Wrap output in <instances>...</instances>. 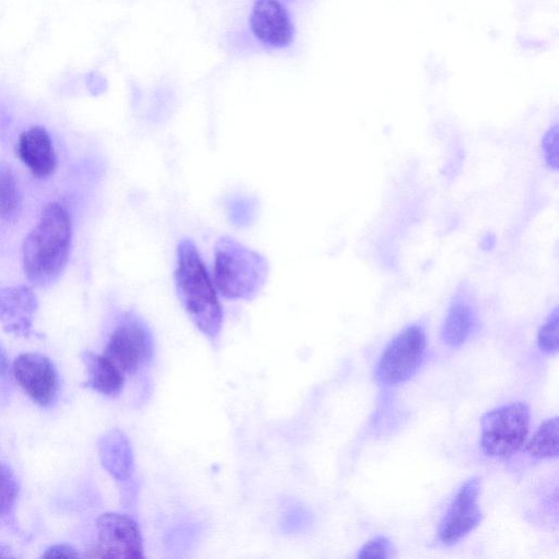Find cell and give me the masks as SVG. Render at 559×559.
Returning <instances> with one entry per match:
<instances>
[{"label": "cell", "mask_w": 559, "mask_h": 559, "mask_svg": "<svg viewBox=\"0 0 559 559\" xmlns=\"http://www.w3.org/2000/svg\"><path fill=\"white\" fill-rule=\"evenodd\" d=\"M480 480L467 479L456 491L438 526V538L445 546H452L474 531L483 520L478 506Z\"/></svg>", "instance_id": "cell-9"}, {"label": "cell", "mask_w": 559, "mask_h": 559, "mask_svg": "<svg viewBox=\"0 0 559 559\" xmlns=\"http://www.w3.org/2000/svg\"><path fill=\"white\" fill-rule=\"evenodd\" d=\"M258 200L249 195H234L226 202L227 217L236 227L250 226L258 215Z\"/></svg>", "instance_id": "cell-18"}, {"label": "cell", "mask_w": 559, "mask_h": 559, "mask_svg": "<svg viewBox=\"0 0 559 559\" xmlns=\"http://www.w3.org/2000/svg\"><path fill=\"white\" fill-rule=\"evenodd\" d=\"M97 543L86 549L87 557L144 558L143 538L138 523L123 513L107 512L96 521Z\"/></svg>", "instance_id": "cell-8"}, {"label": "cell", "mask_w": 559, "mask_h": 559, "mask_svg": "<svg viewBox=\"0 0 559 559\" xmlns=\"http://www.w3.org/2000/svg\"><path fill=\"white\" fill-rule=\"evenodd\" d=\"M530 431V408L514 402L480 417V449L490 457L507 459L521 450Z\"/></svg>", "instance_id": "cell-4"}, {"label": "cell", "mask_w": 559, "mask_h": 559, "mask_svg": "<svg viewBox=\"0 0 559 559\" xmlns=\"http://www.w3.org/2000/svg\"><path fill=\"white\" fill-rule=\"evenodd\" d=\"M269 276V262L230 236L217 239L214 246L213 282L216 290L228 300L254 299Z\"/></svg>", "instance_id": "cell-3"}, {"label": "cell", "mask_w": 559, "mask_h": 559, "mask_svg": "<svg viewBox=\"0 0 559 559\" xmlns=\"http://www.w3.org/2000/svg\"><path fill=\"white\" fill-rule=\"evenodd\" d=\"M174 278L188 317L212 344H216L223 328V309L214 282L190 238H182L177 245Z\"/></svg>", "instance_id": "cell-2"}, {"label": "cell", "mask_w": 559, "mask_h": 559, "mask_svg": "<svg viewBox=\"0 0 559 559\" xmlns=\"http://www.w3.org/2000/svg\"><path fill=\"white\" fill-rule=\"evenodd\" d=\"M9 369V359L4 347L0 343V377L4 376Z\"/></svg>", "instance_id": "cell-24"}, {"label": "cell", "mask_w": 559, "mask_h": 559, "mask_svg": "<svg viewBox=\"0 0 559 559\" xmlns=\"http://www.w3.org/2000/svg\"><path fill=\"white\" fill-rule=\"evenodd\" d=\"M98 454L104 468L117 480L129 479L133 472L131 445L126 435L111 429L98 440Z\"/></svg>", "instance_id": "cell-14"}, {"label": "cell", "mask_w": 559, "mask_h": 559, "mask_svg": "<svg viewBox=\"0 0 559 559\" xmlns=\"http://www.w3.org/2000/svg\"><path fill=\"white\" fill-rule=\"evenodd\" d=\"M21 206V195L16 178L7 166H0V218L13 221Z\"/></svg>", "instance_id": "cell-17"}, {"label": "cell", "mask_w": 559, "mask_h": 559, "mask_svg": "<svg viewBox=\"0 0 559 559\" xmlns=\"http://www.w3.org/2000/svg\"><path fill=\"white\" fill-rule=\"evenodd\" d=\"M542 153L545 164L554 171L558 170V124L548 128L542 139Z\"/></svg>", "instance_id": "cell-22"}, {"label": "cell", "mask_w": 559, "mask_h": 559, "mask_svg": "<svg viewBox=\"0 0 559 559\" xmlns=\"http://www.w3.org/2000/svg\"><path fill=\"white\" fill-rule=\"evenodd\" d=\"M283 1L289 5V4H292V3H295V2H296V1H298V0H283Z\"/></svg>", "instance_id": "cell-26"}, {"label": "cell", "mask_w": 559, "mask_h": 559, "mask_svg": "<svg viewBox=\"0 0 559 559\" xmlns=\"http://www.w3.org/2000/svg\"><path fill=\"white\" fill-rule=\"evenodd\" d=\"M82 360L86 369L84 384L98 393L109 397L118 396L126 381V374L121 372L103 354L98 355L86 350L82 354Z\"/></svg>", "instance_id": "cell-15"}, {"label": "cell", "mask_w": 559, "mask_h": 559, "mask_svg": "<svg viewBox=\"0 0 559 559\" xmlns=\"http://www.w3.org/2000/svg\"><path fill=\"white\" fill-rule=\"evenodd\" d=\"M247 25L252 39L265 50H285L296 35L290 8L283 0H253Z\"/></svg>", "instance_id": "cell-7"}, {"label": "cell", "mask_w": 559, "mask_h": 559, "mask_svg": "<svg viewBox=\"0 0 559 559\" xmlns=\"http://www.w3.org/2000/svg\"><path fill=\"white\" fill-rule=\"evenodd\" d=\"M395 548L392 542L379 535L368 540L357 554L358 558H392L394 557Z\"/></svg>", "instance_id": "cell-21"}, {"label": "cell", "mask_w": 559, "mask_h": 559, "mask_svg": "<svg viewBox=\"0 0 559 559\" xmlns=\"http://www.w3.org/2000/svg\"><path fill=\"white\" fill-rule=\"evenodd\" d=\"M103 355L124 374H133L146 367L154 356V338L148 325L134 311L123 312Z\"/></svg>", "instance_id": "cell-5"}, {"label": "cell", "mask_w": 559, "mask_h": 559, "mask_svg": "<svg viewBox=\"0 0 559 559\" xmlns=\"http://www.w3.org/2000/svg\"><path fill=\"white\" fill-rule=\"evenodd\" d=\"M17 154L37 178H47L56 169L52 142L44 127L34 126L21 133L17 142Z\"/></svg>", "instance_id": "cell-13"}, {"label": "cell", "mask_w": 559, "mask_h": 559, "mask_svg": "<svg viewBox=\"0 0 559 559\" xmlns=\"http://www.w3.org/2000/svg\"><path fill=\"white\" fill-rule=\"evenodd\" d=\"M45 558H79L80 552L71 545L57 544L48 547L41 555Z\"/></svg>", "instance_id": "cell-23"}, {"label": "cell", "mask_w": 559, "mask_h": 559, "mask_svg": "<svg viewBox=\"0 0 559 559\" xmlns=\"http://www.w3.org/2000/svg\"><path fill=\"white\" fill-rule=\"evenodd\" d=\"M38 308L34 290L26 285L0 288V323L8 333L27 336Z\"/></svg>", "instance_id": "cell-11"}, {"label": "cell", "mask_w": 559, "mask_h": 559, "mask_svg": "<svg viewBox=\"0 0 559 559\" xmlns=\"http://www.w3.org/2000/svg\"><path fill=\"white\" fill-rule=\"evenodd\" d=\"M559 310L555 307L539 326L537 332V345L538 347L548 354H555L558 352L559 344Z\"/></svg>", "instance_id": "cell-20"}, {"label": "cell", "mask_w": 559, "mask_h": 559, "mask_svg": "<svg viewBox=\"0 0 559 559\" xmlns=\"http://www.w3.org/2000/svg\"><path fill=\"white\" fill-rule=\"evenodd\" d=\"M0 558H14V555L11 550L0 543Z\"/></svg>", "instance_id": "cell-25"}, {"label": "cell", "mask_w": 559, "mask_h": 559, "mask_svg": "<svg viewBox=\"0 0 559 559\" xmlns=\"http://www.w3.org/2000/svg\"><path fill=\"white\" fill-rule=\"evenodd\" d=\"M71 242L68 210L56 202L47 204L23 242L22 262L27 280L38 287L58 281L69 261Z\"/></svg>", "instance_id": "cell-1"}, {"label": "cell", "mask_w": 559, "mask_h": 559, "mask_svg": "<svg viewBox=\"0 0 559 559\" xmlns=\"http://www.w3.org/2000/svg\"><path fill=\"white\" fill-rule=\"evenodd\" d=\"M477 322L474 295L467 284L457 286L441 325V340L452 348L462 346Z\"/></svg>", "instance_id": "cell-12"}, {"label": "cell", "mask_w": 559, "mask_h": 559, "mask_svg": "<svg viewBox=\"0 0 559 559\" xmlns=\"http://www.w3.org/2000/svg\"><path fill=\"white\" fill-rule=\"evenodd\" d=\"M13 376L38 405L50 406L57 399L59 377L53 362L39 353H23L13 361Z\"/></svg>", "instance_id": "cell-10"}, {"label": "cell", "mask_w": 559, "mask_h": 559, "mask_svg": "<svg viewBox=\"0 0 559 559\" xmlns=\"http://www.w3.org/2000/svg\"><path fill=\"white\" fill-rule=\"evenodd\" d=\"M558 427L557 416L545 420L533 436L524 443L525 452L537 460H551L558 456Z\"/></svg>", "instance_id": "cell-16"}, {"label": "cell", "mask_w": 559, "mask_h": 559, "mask_svg": "<svg viewBox=\"0 0 559 559\" xmlns=\"http://www.w3.org/2000/svg\"><path fill=\"white\" fill-rule=\"evenodd\" d=\"M427 346L425 326L417 322L396 334L383 349L374 376L383 385H397L411 379L421 366Z\"/></svg>", "instance_id": "cell-6"}, {"label": "cell", "mask_w": 559, "mask_h": 559, "mask_svg": "<svg viewBox=\"0 0 559 559\" xmlns=\"http://www.w3.org/2000/svg\"><path fill=\"white\" fill-rule=\"evenodd\" d=\"M19 484L13 472L0 462V518L8 515L15 506Z\"/></svg>", "instance_id": "cell-19"}]
</instances>
